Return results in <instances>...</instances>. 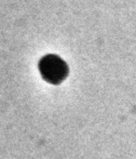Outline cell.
Instances as JSON below:
<instances>
[{
	"instance_id": "cell-1",
	"label": "cell",
	"mask_w": 136,
	"mask_h": 159,
	"mask_svg": "<svg viewBox=\"0 0 136 159\" xmlns=\"http://www.w3.org/2000/svg\"><path fill=\"white\" fill-rule=\"evenodd\" d=\"M39 68L42 78L52 84H61L69 74V67L65 61L54 54L44 56L40 61Z\"/></svg>"
}]
</instances>
